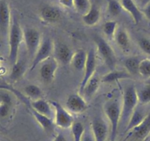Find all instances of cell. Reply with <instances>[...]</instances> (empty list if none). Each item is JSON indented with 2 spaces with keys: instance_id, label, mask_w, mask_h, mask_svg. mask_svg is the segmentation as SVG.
<instances>
[{
  "instance_id": "obj_38",
  "label": "cell",
  "mask_w": 150,
  "mask_h": 141,
  "mask_svg": "<svg viewBox=\"0 0 150 141\" xmlns=\"http://www.w3.org/2000/svg\"><path fill=\"white\" fill-rule=\"evenodd\" d=\"M82 141H95L94 137H93V134L89 132H85L84 135L83 137Z\"/></svg>"
},
{
  "instance_id": "obj_4",
  "label": "cell",
  "mask_w": 150,
  "mask_h": 141,
  "mask_svg": "<svg viewBox=\"0 0 150 141\" xmlns=\"http://www.w3.org/2000/svg\"><path fill=\"white\" fill-rule=\"evenodd\" d=\"M93 40L98 51L106 66L111 70H114L116 64V57L112 47L107 42L106 40L99 35L95 36Z\"/></svg>"
},
{
  "instance_id": "obj_9",
  "label": "cell",
  "mask_w": 150,
  "mask_h": 141,
  "mask_svg": "<svg viewBox=\"0 0 150 141\" xmlns=\"http://www.w3.org/2000/svg\"><path fill=\"white\" fill-rule=\"evenodd\" d=\"M40 76L45 82L50 83L54 80L58 68V62L55 57H50L41 63Z\"/></svg>"
},
{
  "instance_id": "obj_39",
  "label": "cell",
  "mask_w": 150,
  "mask_h": 141,
  "mask_svg": "<svg viewBox=\"0 0 150 141\" xmlns=\"http://www.w3.org/2000/svg\"><path fill=\"white\" fill-rule=\"evenodd\" d=\"M143 13L145 16L146 18L150 21V4H147L145 5L143 10Z\"/></svg>"
},
{
  "instance_id": "obj_22",
  "label": "cell",
  "mask_w": 150,
  "mask_h": 141,
  "mask_svg": "<svg viewBox=\"0 0 150 141\" xmlns=\"http://www.w3.org/2000/svg\"><path fill=\"white\" fill-rule=\"evenodd\" d=\"M88 52L84 49H78L73 53L71 64L73 68L76 70H83L86 66V60H87Z\"/></svg>"
},
{
  "instance_id": "obj_8",
  "label": "cell",
  "mask_w": 150,
  "mask_h": 141,
  "mask_svg": "<svg viewBox=\"0 0 150 141\" xmlns=\"http://www.w3.org/2000/svg\"><path fill=\"white\" fill-rule=\"evenodd\" d=\"M96 53L93 49H91L88 51L87 60H86V66L83 70V77L80 85V93H81L86 85L88 82V80L93 77L96 72Z\"/></svg>"
},
{
  "instance_id": "obj_19",
  "label": "cell",
  "mask_w": 150,
  "mask_h": 141,
  "mask_svg": "<svg viewBox=\"0 0 150 141\" xmlns=\"http://www.w3.org/2000/svg\"><path fill=\"white\" fill-rule=\"evenodd\" d=\"M28 108L30 110V113H32L33 116L34 117V118L35 119L38 123H39V125L41 126V128H42L44 132H46L47 133H51L54 131V125L55 124H54V122L53 121L52 118H50L40 114L35 110H33L32 107H28Z\"/></svg>"
},
{
  "instance_id": "obj_11",
  "label": "cell",
  "mask_w": 150,
  "mask_h": 141,
  "mask_svg": "<svg viewBox=\"0 0 150 141\" xmlns=\"http://www.w3.org/2000/svg\"><path fill=\"white\" fill-rule=\"evenodd\" d=\"M11 13L9 5L6 0H0V33L7 35L11 25Z\"/></svg>"
},
{
  "instance_id": "obj_37",
  "label": "cell",
  "mask_w": 150,
  "mask_h": 141,
  "mask_svg": "<svg viewBox=\"0 0 150 141\" xmlns=\"http://www.w3.org/2000/svg\"><path fill=\"white\" fill-rule=\"evenodd\" d=\"M60 3L67 8H74V0H60Z\"/></svg>"
},
{
  "instance_id": "obj_29",
  "label": "cell",
  "mask_w": 150,
  "mask_h": 141,
  "mask_svg": "<svg viewBox=\"0 0 150 141\" xmlns=\"http://www.w3.org/2000/svg\"><path fill=\"white\" fill-rule=\"evenodd\" d=\"M91 6V4L90 0H74V8L82 15V16L87 13Z\"/></svg>"
},
{
  "instance_id": "obj_6",
  "label": "cell",
  "mask_w": 150,
  "mask_h": 141,
  "mask_svg": "<svg viewBox=\"0 0 150 141\" xmlns=\"http://www.w3.org/2000/svg\"><path fill=\"white\" fill-rule=\"evenodd\" d=\"M23 40L29 55L33 58L42 41L41 33L37 29L26 28L23 30Z\"/></svg>"
},
{
  "instance_id": "obj_13",
  "label": "cell",
  "mask_w": 150,
  "mask_h": 141,
  "mask_svg": "<svg viewBox=\"0 0 150 141\" xmlns=\"http://www.w3.org/2000/svg\"><path fill=\"white\" fill-rule=\"evenodd\" d=\"M91 130L95 141H106L108 136V126L101 118H96L91 122Z\"/></svg>"
},
{
  "instance_id": "obj_40",
  "label": "cell",
  "mask_w": 150,
  "mask_h": 141,
  "mask_svg": "<svg viewBox=\"0 0 150 141\" xmlns=\"http://www.w3.org/2000/svg\"><path fill=\"white\" fill-rule=\"evenodd\" d=\"M53 141H67V140H66V137H65V135H63V133L58 132V133L55 135Z\"/></svg>"
},
{
  "instance_id": "obj_15",
  "label": "cell",
  "mask_w": 150,
  "mask_h": 141,
  "mask_svg": "<svg viewBox=\"0 0 150 141\" xmlns=\"http://www.w3.org/2000/svg\"><path fill=\"white\" fill-rule=\"evenodd\" d=\"M28 107H32L38 113L50 118H52V116H54V111H53L54 108L52 104L44 99H38L31 101Z\"/></svg>"
},
{
  "instance_id": "obj_32",
  "label": "cell",
  "mask_w": 150,
  "mask_h": 141,
  "mask_svg": "<svg viewBox=\"0 0 150 141\" xmlns=\"http://www.w3.org/2000/svg\"><path fill=\"white\" fill-rule=\"evenodd\" d=\"M118 30L117 22L115 21H108L104 24L102 27V30H103L104 34L107 37H114L116 31Z\"/></svg>"
},
{
  "instance_id": "obj_14",
  "label": "cell",
  "mask_w": 150,
  "mask_h": 141,
  "mask_svg": "<svg viewBox=\"0 0 150 141\" xmlns=\"http://www.w3.org/2000/svg\"><path fill=\"white\" fill-rule=\"evenodd\" d=\"M54 53L55 59L63 65H67L71 63L73 53L71 49L66 44L63 43L54 44Z\"/></svg>"
},
{
  "instance_id": "obj_27",
  "label": "cell",
  "mask_w": 150,
  "mask_h": 141,
  "mask_svg": "<svg viewBox=\"0 0 150 141\" xmlns=\"http://www.w3.org/2000/svg\"><path fill=\"white\" fill-rule=\"evenodd\" d=\"M24 93L29 99L32 100L41 99L42 95V90L39 87L36 85H28L24 87Z\"/></svg>"
},
{
  "instance_id": "obj_1",
  "label": "cell",
  "mask_w": 150,
  "mask_h": 141,
  "mask_svg": "<svg viewBox=\"0 0 150 141\" xmlns=\"http://www.w3.org/2000/svg\"><path fill=\"white\" fill-rule=\"evenodd\" d=\"M9 41V55L8 59L11 64H15L18 60V52L20 46L23 40V30L16 18L14 17L11 21V25L8 33Z\"/></svg>"
},
{
  "instance_id": "obj_18",
  "label": "cell",
  "mask_w": 150,
  "mask_h": 141,
  "mask_svg": "<svg viewBox=\"0 0 150 141\" xmlns=\"http://www.w3.org/2000/svg\"><path fill=\"white\" fill-rule=\"evenodd\" d=\"M120 2L123 9L130 14L135 24H139L142 20L143 13L133 0H121Z\"/></svg>"
},
{
  "instance_id": "obj_34",
  "label": "cell",
  "mask_w": 150,
  "mask_h": 141,
  "mask_svg": "<svg viewBox=\"0 0 150 141\" xmlns=\"http://www.w3.org/2000/svg\"><path fill=\"white\" fill-rule=\"evenodd\" d=\"M13 104L0 102V118H5L8 117L11 113Z\"/></svg>"
},
{
  "instance_id": "obj_3",
  "label": "cell",
  "mask_w": 150,
  "mask_h": 141,
  "mask_svg": "<svg viewBox=\"0 0 150 141\" xmlns=\"http://www.w3.org/2000/svg\"><path fill=\"white\" fill-rule=\"evenodd\" d=\"M138 104V91L135 87L134 85L127 86L123 92L120 123L127 124L130 116Z\"/></svg>"
},
{
  "instance_id": "obj_17",
  "label": "cell",
  "mask_w": 150,
  "mask_h": 141,
  "mask_svg": "<svg viewBox=\"0 0 150 141\" xmlns=\"http://www.w3.org/2000/svg\"><path fill=\"white\" fill-rule=\"evenodd\" d=\"M131 136L138 140H145L150 134V110L142 123L129 132Z\"/></svg>"
},
{
  "instance_id": "obj_5",
  "label": "cell",
  "mask_w": 150,
  "mask_h": 141,
  "mask_svg": "<svg viewBox=\"0 0 150 141\" xmlns=\"http://www.w3.org/2000/svg\"><path fill=\"white\" fill-rule=\"evenodd\" d=\"M54 43L50 38H43L39 48L36 51L35 54L33 57L30 66V71L36 68L41 63L45 61L50 57H52V53H54Z\"/></svg>"
},
{
  "instance_id": "obj_21",
  "label": "cell",
  "mask_w": 150,
  "mask_h": 141,
  "mask_svg": "<svg viewBox=\"0 0 150 141\" xmlns=\"http://www.w3.org/2000/svg\"><path fill=\"white\" fill-rule=\"evenodd\" d=\"M132 76L126 70H112L108 74L102 77L101 82L105 83H112L114 82H118L121 80L130 79Z\"/></svg>"
},
{
  "instance_id": "obj_31",
  "label": "cell",
  "mask_w": 150,
  "mask_h": 141,
  "mask_svg": "<svg viewBox=\"0 0 150 141\" xmlns=\"http://www.w3.org/2000/svg\"><path fill=\"white\" fill-rule=\"evenodd\" d=\"M123 8L120 2L116 0H108V11L112 16H118L122 12Z\"/></svg>"
},
{
  "instance_id": "obj_44",
  "label": "cell",
  "mask_w": 150,
  "mask_h": 141,
  "mask_svg": "<svg viewBox=\"0 0 150 141\" xmlns=\"http://www.w3.org/2000/svg\"><path fill=\"white\" fill-rule=\"evenodd\" d=\"M0 60H1V57H0Z\"/></svg>"
},
{
  "instance_id": "obj_24",
  "label": "cell",
  "mask_w": 150,
  "mask_h": 141,
  "mask_svg": "<svg viewBox=\"0 0 150 141\" xmlns=\"http://www.w3.org/2000/svg\"><path fill=\"white\" fill-rule=\"evenodd\" d=\"M114 37L116 44L122 50L127 51L130 48V38L126 30L123 28L118 29Z\"/></svg>"
},
{
  "instance_id": "obj_10",
  "label": "cell",
  "mask_w": 150,
  "mask_h": 141,
  "mask_svg": "<svg viewBox=\"0 0 150 141\" xmlns=\"http://www.w3.org/2000/svg\"><path fill=\"white\" fill-rule=\"evenodd\" d=\"M66 107L71 113L80 114L88 109V103L80 94H72L66 100Z\"/></svg>"
},
{
  "instance_id": "obj_20",
  "label": "cell",
  "mask_w": 150,
  "mask_h": 141,
  "mask_svg": "<svg viewBox=\"0 0 150 141\" xmlns=\"http://www.w3.org/2000/svg\"><path fill=\"white\" fill-rule=\"evenodd\" d=\"M83 21L86 25L93 27L99 22L101 18V11L99 7L95 4L91 6L90 9L86 14L83 16Z\"/></svg>"
},
{
  "instance_id": "obj_36",
  "label": "cell",
  "mask_w": 150,
  "mask_h": 141,
  "mask_svg": "<svg viewBox=\"0 0 150 141\" xmlns=\"http://www.w3.org/2000/svg\"><path fill=\"white\" fill-rule=\"evenodd\" d=\"M0 102H6V103L13 104L12 98L8 92H0Z\"/></svg>"
},
{
  "instance_id": "obj_30",
  "label": "cell",
  "mask_w": 150,
  "mask_h": 141,
  "mask_svg": "<svg viewBox=\"0 0 150 141\" xmlns=\"http://www.w3.org/2000/svg\"><path fill=\"white\" fill-rule=\"evenodd\" d=\"M138 102L141 104L146 105L150 104V85L146 84L139 92H138Z\"/></svg>"
},
{
  "instance_id": "obj_41",
  "label": "cell",
  "mask_w": 150,
  "mask_h": 141,
  "mask_svg": "<svg viewBox=\"0 0 150 141\" xmlns=\"http://www.w3.org/2000/svg\"><path fill=\"white\" fill-rule=\"evenodd\" d=\"M131 137V135H130V134H128V135H127V136L126 137H125V138H124V139L123 140H119V141H127V140L128 139H129V137ZM115 141H116V140H115Z\"/></svg>"
},
{
  "instance_id": "obj_33",
  "label": "cell",
  "mask_w": 150,
  "mask_h": 141,
  "mask_svg": "<svg viewBox=\"0 0 150 141\" xmlns=\"http://www.w3.org/2000/svg\"><path fill=\"white\" fill-rule=\"evenodd\" d=\"M139 74L144 77L150 78V60L142 59L139 66Z\"/></svg>"
},
{
  "instance_id": "obj_26",
  "label": "cell",
  "mask_w": 150,
  "mask_h": 141,
  "mask_svg": "<svg viewBox=\"0 0 150 141\" xmlns=\"http://www.w3.org/2000/svg\"><path fill=\"white\" fill-rule=\"evenodd\" d=\"M141 58L139 57H130L125 60L124 66L125 70L131 76L139 74V66L141 63Z\"/></svg>"
},
{
  "instance_id": "obj_2",
  "label": "cell",
  "mask_w": 150,
  "mask_h": 141,
  "mask_svg": "<svg viewBox=\"0 0 150 141\" xmlns=\"http://www.w3.org/2000/svg\"><path fill=\"white\" fill-rule=\"evenodd\" d=\"M104 111L110 123V141H115L122 116V103L119 99H110L104 104Z\"/></svg>"
},
{
  "instance_id": "obj_7",
  "label": "cell",
  "mask_w": 150,
  "mask_h": 141,
  "mask_svg": "<svg viewBox=\"0 0 150 141\" xmlns=\"http://www.w3.org/2000/svg\"><path fill=\"white\" fill-rule=\"evenodd\" d=\"M54 111V124L61 129H69L71 127L74 122V118L70 112L60 104L59 102H52Z\"/></svg>"
},
{
  "instance_id": "obj_16",
  "label": "cell",
  "mask_w": 150,
  "mask_h": 141,
  "mask_svg": "<svg viewBox=\"0 0 150 141\" xmlns=\"http://www.w3.org/2000/svg\"><path fill=\"white\" fill-rule=\"evenodd\" d=\"M41 17L43 21L49 24H54L60 21L61 13L57 8L50 5H46L41 9Z\"/></svg>"
},
{
  "instance_id": "obj_23",
  "label": "cell",
  "mask_w": 150,
  "mask_h": 141,
  "mask_svg": "<svg viewBox=\"0 0 150 141\" xmlns=\"http://www.w3.org/2000/svg\"><path fill=\"white\" fill-rule=\"evenodd\" d=\"M100 83L101 80L94 74L86 85L81 94H84L85 99H91L99 90Z\"/></svg>"
},
{
  "instance_id": "obj_42",
  "label": "cell",
  "mask_w": 150,
  "mask_h": 141,
  "mask_svg": "<svg viewBox=\"0 0 150 141\" xmlns=\"http://www.w3.org/2000/svg\"><path fill=\"white\" fill-rule=\"evenodd\" d=\"M149 0H141V5L145 6L146 5H147V4L149 3Z\"/></svg>"
},
{
  "instance_id": "obj_12",
  "label": "cell",
  "mask_w": 150,
  "mask_h": 141,
  "mask_svg": "<svg viewBox=\"0 0 150 141\" xmlns=\"http://www.w3.org/2000/svg\"><path fill=\"white\" fill-rule=\"evenodd\" d=\"M148 113L149 110H146L145 105L138 104L136 108L132 113V116H130V118H129L127 124L125 132H131L132 129L139 126L142 123L143 121L145 119V118L146 117Z\"/></svg>"
},
{
  "instance_id": "obj_35",
  "label": "cell",
  "mask_w": 150,
  "mask_h": 141,
  "mask_svg": "<svg viewBox=\"0 0 150 141\" xmlns=\"http://www.w3.org/2000/svg\"><path fill=\"white\" fill-rule=\"evenodd\" d=\"M138 45L146 54L150 55V40L147 38H141L138 40Z\"/></svg>"
},
{
  "instance_id": "obj_28",
  "label": "cell",
  "mask_w": 150,
  "mask_h": 141,
  "mask_svg": "<svg viewBox=\"0 0 150 141\" xmlns=\"http://www.w3.org/2000/svg\"><path fill=\"white\" fill-rule=\"evenodd\" d=\"M71 133L74 141H82L83 137L85 134V126L80 122H74L72 124Z\"/></svg>"
},
{
  "instance_id": "obj_25",
  "label": "cell",
  "mask_w": 150,
  "mask_h": 141,
  "mask_svg": "<svg viewBox=\"0 0 150 141\" xmlns=\"http://www.w3.org/2000/svg\"><path fill=\"white\" fill-rule=\"evenodd\" d=\"M27 70L26 63L24 60H17L16 63L12 66V69L10 74V78L12 81H18L24 77Z\"/></svg>"
},
{
  "instance_id": "obj_43",
  "label": "cell",
  "mask_w": 150,
  "mask_h": 141,
  "mask_svg": "<svg viewBox=\"0 0 150 141\" xmlns=\"http://www.w3.org/2000/svg\"><path fill=\"white\" fill-rule=\"evenodd\" d=\"M146 84H149L150 85V78H149L148 80H147L146 82Z\"/></svg>"
}]
</instances>
